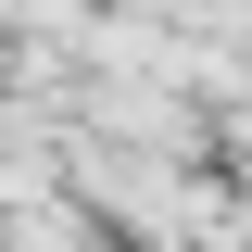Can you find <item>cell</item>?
<instances>
[{"label":"cell","mask_w":252,"mask_h":252,"mask_svg":"<svg viewBox=\"0 0 252 252\" xmlns=\"http://www.w3.org/2000/svg\"><path fill=\"white\" fill-rule=\"evenodd\" d=\"M63 189H89V215L126 252H227L240 240V189L202 152H101V139H76L63 152Z\"/></svg>","instance_id":"6da1fadb"},{"label":"cell","mask_w":252,"mask_h":252,"mask_svg":"<svg viewBox=\"0 0 252 252\" xmlns=\"http://www.w3.org/2000/svg\"><path fill=\"white\" fill-rule=\"evenodd\" d=\"M76 252H126V240H114V227H89V240H76Z\"/></svg>","instance_id":"7a4b0ae2"}]
</instances>
